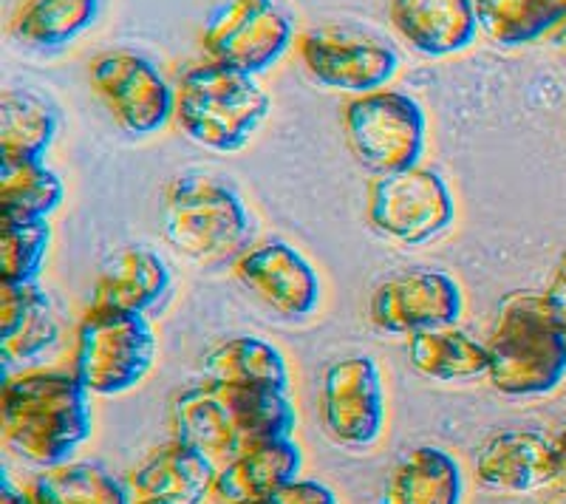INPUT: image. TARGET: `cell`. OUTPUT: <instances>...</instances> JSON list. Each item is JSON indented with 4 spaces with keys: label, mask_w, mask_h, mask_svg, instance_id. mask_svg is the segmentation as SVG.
Masks as SVG:
<instances>
[{
    "label": "cell",
    "mask_w": 566,
    "mask_h": 504,
    "mask_svg": "<svg viewBox=\"0 0 566 504\" xmlns=\"http://www.w3.org/2000/svg\"><path fill=\"white\" fill-rule=\"evenodd\" d=\"M464 312V292L442 270H406L380 281L368 297L371 326L382 335L411 337L417 332L457 326Z\"/></svg>",
    "instance_id": "4fadbf2b"
},
{
    "label": "cell",
    "mask_w": 566,
    "mask_h": 504,
    "mask_svg": "<svg viewBox=\"0 0 566 504\" xmlns=\"http://www.w3.org/2000/svg\"><path fill=\"white\" fill-rule=\"evenodd\" d=\"M34 504H134L130 487L97 462L45 468L29 491Z\"/></svg>",
    "instance_id": "4316f807"
},
{
    "label": "cell",
    "mask_w": 566,
    "mask_h": 504,
    "mask_svg": "<svg viewBox=\"0 0 566 504\" xmlns=\"http://www.w3.org/2000/svg\"><path fill=\"white\" fill-rule=\"evenodd\" d=\"M159 351L148 315L91 306L74 337V375L91 395H128L150 375Z\"/></svg>",
    "instance_id": "8992f818"
},
{
    "label": "cell",
    "mask_w": 566,
    "mask_h": 504,
    "mask_svg": "<svg viewBox=\"0 0 566 504\" xmlns=\"http://www.w3.org/2000/svg\"><path fill=\"white\" fill-rule=\"evenodd\" d=\"M295 23L277 0H224L210 12L201 29L207 60L239 72H270L292 49Z\"/></svg>",
    "instance_id": "9c48e42d"
},
{
    "label": "cell",
    "mask_w": 566,
    "mask_h": 504,
    "mask_svg": "<svg viewBox=\"0 0 566 504\" xmlns=\"http://www.w3.org/2000/svg\"><path fill=\"white\" fill-rule=\"evenodd\" d=\"M0 431L23 460L43 468L63 465L94 431L91 391L74 371L7 375L0 391Z\"/></svg>",
    "instance_id": "7a4b0ae2"
},
{
    "label": "cell",
    "mask_w": 566,
    "mask_h": 504,
    "mask_svg": "<svg viewBox=\"0 0 566 504\" xmlns=\"http://www.w3.org/2000/svg\"><path fill=\"white\" fill-rule=\"evenodd\" d=\"M105 0H20L9 34L32 52H57L97 27Z\"/></svg>",
    "instance_id": "7402d4cb"
},
{
    "label": "cell",
    "mask_w": 566,
    "mask_h": 504,
    "mask_svg": "<svg viewBox=\"0 0 566 504\" xmlns=\"http://www.w3.org/2000/svg\"><path fill=\"white\" fill-rule=\"evenodd\" d=\"M479 27L493 43H535L566 20V0H476Z\"/></svg>",
    "instance_id": "83f0119b"
},
{
    "label": "cell",
    "mask_w": 566,
    "mask_h": 504,
    "mask_svg": "<svg viewBox=\"0 0 566 504\" xmlns=\"http://www.w3.org/2000/svg\"><path fill=\"white\" fill-rule=\"evenodd\" d=\"M216 476L219 465L210 456L174 440L130 476L128 487L134 504H205Z\"/></svg>",
    "instance_id": "d6986e66"
},
{
    "label": "cell",
    "mask_w": 566,
    "mask_h": 504,
    "mask_svg": "<svg viewBox=\"0 0 566 504\" xmlns=\"http://www.w3.org/2000/svg\"><path fill=\"white\" fill-rule=\"evenodd\" d=\"M165 239L199 266L235 264L252 246L255 221L244 196L210 174H181L165 193Z\"/></svg>",
    "instance_id": "277c9868"
},
{
    "label": "cell",
    "mask_w": 566,
    "mask_h": 504,
    "mask_svg": "<svg viewBox=\"0 0 566 504\" xmlns=\"http://www.w3.org/2000/svg\"><path fill=\"white\" fill-rule=\"evenodd\" d=\"M65 199L63 179L38 159H0V221H49Z\"/></svg>",
    "instance_id": "484cf974"
},
{
    "label": "cell",
    "mask_w": 566,
    "mask_h": 504,
    "mask_svg": "<svg viewBox=\"0 0 566 504\" xmlns=\"http://www.w3.org/2000/svg\"><path fill=\"white\" fill-rule=\"evenodd\" d=\"M386 414L380 363L368 355H352L328 366L321 386V417L328 440L352 451H366L380 442Z\"/></svg>",
    "instance_id": "8fae6325"
},
{
    "label": "cell",
    "mask_w": 566,
    "mask_h": 504,
    "mask_svg": "<svg viewBox=\"0 0 566 504\" xmlns=\"http://www.w3.org/2000/svg\"><path fill=\"white\" fill-rule=\"evenodd\" d=\"M490 386L504 397H544L566 380V329L544 292L502 297L488 337Z\"/></svg>",
    "instance_id": "3957f363"
},
{
    "label": "cell",
    "mask_w": 566,
    "mask_h": 504,
    "mask_svg": "<svg viewBox=\"0 0 566 504\" xmlns=\"http://www.w3.org/2000/svg\"><path fill=\"white\" fill-rule=\"evenodd\" d=\"M0 504H34V502L29 493L18 491L9 479H3V482H0Z\"/></svg>",
    "instance_id": "1f68e13d"
},
{
    "label": "cell",
    "mask_w": 566,
    "mask_h": 504,
    "mask_svg": "<svg viewBox=\"0 0 566 504\" xmlns=\"http://www.w3.org/2000/svg\"><path fill=\"white\" fill-rule=\"evenodd\" d=\"M348 150L371 176L419 168L428 148V117L417 97L380 88L354 97L343 108Z\"/></svg>",
    "instance_id": "52a82bcc"
},
{
    "label": "cell",
    "mask_w": 566,
    "mask_h": 504,
    "mask_svg": "<svg viewBox=\"0 0 566 504\" xmlns=\"http://www.w3.org/2000/svg\"><path fill=\"white\" fill-rule=\"evenodd\" d=\"M60 130V108L32 88H9L0 97V159L43 162Z\"/></svg>",
    "instance_id": "603a6c76"
},
{
    "label": "cell",
    "mask_w": 566,
    "mask_h": 504,
    "mask_svg": "<svg viewBox=\"0 0 566 504\" xmlns=\"http://www.w3.org/2000/svg\"><path fill=\"white\" fill-rule=\"evenodd\" d=\"M555 451H558V462H560V479H566V428L555 437Z\"/></svg>",
    "instance_id": "d6a6232c"
},
{
    "label": "cell",
    "mask_w": 566,
    "mask_h": 504,
    "mask_svg": "<svg viewBox=\"0 0 566 504\" xmlns=\"http://www.w3.org/2000/svg\"><path fill=\"white\" fill-rule=\"evenodd\" d=\"M201 375L207 382L235 388H292L286 355L275 343L255 335H235L219 340L201 360Z\"/></svg>",
    "instance_id": "44dd1931"
},
{
    "label": "cell",
    "mask_w": 566,
    "mask_h": 504,
    "mask_svg": "<svg viewBox=\"0 0 566 504\" xmlns=\"http://www.w3.org/2000/svg\"><path fill=\"white\" fill-rule=\"evenodd\" d=\"M258 504H340L337 502L335 491L328 485H323V482H317V479H292V482H286L283 487H277L275 493H270V496L264 498V502Z\"/></svg>",
    "instance_id": "f546056e"
},
{
    "label": "cell",
    "mask_w": 566,
    "mask_h": 504,
    "mask_svg": "<svg viewBox=\"0 0 566 504\" xmlns=\"http://www.w3.org/2000/svg\"><path fill=\"white\" fill-rule=\"evenodd\" d=\"M374 233L397 244L419 246L442 239L457 221V199L448 181L431 168L374 176L366 193Z\"/></svg>",
    "instance_id": "ba28073f"
},
{
    "label": "cell",
    "mask_w": 566,
    "mask_h": 504,
    "mask_svg": "<svg viewBox=\"0 0 566 504\" xmlns=\"http://www.w3.org/2000/svg\"><path fill=\"white\" fill-rule=\"evenodd\" d=\"M303 453L292 437L252 445L219 468L212 498L221 504H258L301 476Z\"/></svg>",
    "instance_id": "ffe728a7"
},
{
    "label": "cell",
    "mask_w": 566,
    "mask_h": 504,
    "mask_svg": "<svg viewBox=\"0 0 566 504\" xmlns=\"http://www.w3.org/2000/svg\"><path fill=\"white\" fill-rule=\"evenodd\" d=\"M553 40H555V49H558L560 60H564V63H566V20H564V23H560L558 29H555Z\"/></svg>",
    "instance_id": "836d02e7"
},
{
    "label": "cell",
    "mask_w": 566,
    "mask_h": 504,
    "mask_svg": "<svg viewBox=\"0 0 566 504\" xmlns=\"http://www.w3.org/2000/svg\"><path fill=\"white\" fill-rule=\"evenodd\" d=\"M88 80L111 117L130 136H154L174 119L176 88L148 57L114 49L91 60Z\"/></svg>",
    "instance_id": "7c38bea8"
},
{
    "label": "cell",
    "mask_w": 566,
    "mask_h": 504,
    "mask_svg": "<svg viewBox=\"0 0 566 504\" xmlns=\"http://www.w3.org/2000/svg\"><path fill=\"white\" fill-rule=\"evenodd\" d=\"M60 321L38 284H0V355L7 366H40L57 349Z\"/></svg>",
    "instance_id": "ac0fdd59"
},
{
    "label": "cell",
    "mask_w": 566,
    "mask_h": 504,
    "mask_svg": "<svg viewBox=\"0 0 566 504\" xmlns=\"http://www.w3.org/2000/svg\"><path fill=\"white\" fill-rule=\"evenodd\" d=\"M544 295H547L549 309L555 312V317H558L566 329V252L560 255L558 266H555L553 272V281H549V286L544 290Z\"/></svg>",
    "instance_id": "4dcf8cb0"
},
{
    "label": "cell",
    "mask_w": 566,
    "mask_h": 504,
    "mask_svg": "<svg viewBox=\"0 0 566 504\" xmlns=\"http://www.w3.org/2000/svg\"><path fill=\"white\" fill-rule=\"evenodd\" d=\"M52 246L49 221L0 224V284H38Z\"/></svg>",
    "instance_id": "f1b7e54d"
},
{
    "label": "cell",
    "mask_w": 566,
    "mask_h": 504,
    "mask_svg": "<svg viewBox=\"0 0 566 504\" xmlns=\"http://www.w3.org/2000/svg\"><path fill=\"white\" fill-rule=\"evenodd\" d=\"M270 111V94L252 74L212 60L187 69L176 85V125L212 154L244 150Z\"/></svg>",
    "instance_id": "5b68a950"
},
{
    "label": "cell",
    "mask_w": 566,
    "mask_h": 504,
    "mask_svg": "<svg viewBox=\"0 0 566 504\" xmlns=\"http://www.w3.org/2000/svg\"><path fill=\"white\" fill-rule=\"evenodd\" d=\"M174 290V270L150 246L130 244L116 250L103 264L91 292L94 309H116L150 315Z\"/></svg>",
    "instance_id": "9a60e30c"
},
{
    "label": "cell",
    "mask_w": 566,
    "mask_h": 504,
    "mask_svg": "<svg viewBox=\"0 0 566 504\" xmlns=\"http://www.w3.org/2000/svg\"><path fill=\"white\" fill-rule=\"evenodd\" d=\"M297 57L317 85L354 97L386 88L399 72V54L386 38L352 27H317L303 32Z\"/></svg>",
    "instance_id": "30bf717a"
},
{
    "label": "cell",
    "mask_w": 566,
    "mask_h": 504,
    "mask_svg": "<svg viewBox=\"0 0 566 504\" xmlns=\"http://www.w3.org/2000/svg\"><path fill=\"white\" fill-rule=\"evenodd\" d=\"M408 357L411 366L428 380L468 382L488 377L490 351L488 343L462 332L459 326L417 332L408 337Z\"/></svg>",
    "instance_id": "d4e9b609"
},
{
    "label": "cell",
    "mask_w": 566,
    "mask_h": 504,
    "mask_svg": "<svg viewBox=\"0 0 566 504\" xmlns=\"http://www.w3.org/2000/svg\"><path fill=\"white\" fill-rule=\"evenodd\" d=\"M170 422L176 442L205 453L216 465H227L252 445L292 437L297 428V408L283 388L205 382L176 397Z\"/></svg>",
    "instance_id": "6da1fadb"
},
{
    "label": "cell",
    "mask_w": 566,
    "mask_h": 504,
    "mask_svg": "<svg viewBox=\"0 0 566 504\" xmlns=\"http://www.w3.org/2000/svg\"><path fill=\"white\" fill-rule=\"evenodd\" d=\"M388 18L399 38L422 57H451L476 43V0H391Z\"/></svg>",
    "instance_id": "e0dca14e"
},
{
    "label": "cell",
    "mask_w": 566,
    "mask_h": 504,
    "mask_svg": "<svg viewBox=\"0 0 566 504\" xmlns=\"http://www.w3.org/2000/svg\"><path fill=\"white\" fill-rule=\"evenodd\" d=\"M476 476L499 493H533L560 479L555 442L535 431L493 433L476 456Z\"/></svg>",
    "instance_id": "2e32d148"
},
{
    "label": "cell",
    "mask_w": 566,
    "mask_h": 504,
    "mask_svg": "<svg viewBox=\"0 0 566 504\" xmlns=\"http://www.w3.org/2000/svg\"><path fill=\"white\" fill-rule=\"evenodd\" d=\"M232 272L244 290L286 321H306L323 304V281L315 264L290 241L272 239L250 246Z\"/></svg>",
    "instance_id": "5bb4252c"
},
{
    "label": "cell",
    "mask_w": 566,
    "mask_h": 504,
    "mask_svg": "<svg viewBox=\"0 0 566 504\" xmlns=\"http://www.w3.org/2000/svg\"><path fill=\"white\" fill-rule=\"evenodd\" d=\"M462 468L442 448H413L394 468L380 504H462Z\"/></svg>",
    "instance_id": "cb8c5ba5"
}]
</instances>
